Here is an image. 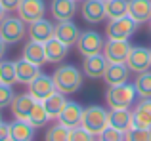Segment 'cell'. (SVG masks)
<instances>
[{
	"label": "cell",
	"mask_w": 151,
	"mask_h": 141,
	"mask_svg": "<svg viewBox=\"0 0 151 141\" xmlns=\"http://www.w3.org/2000/svg\"><path fill=\"white\" fill-rule=\"evenodd\" d=\"M27 86H29V93L37 101H44L46 97H50L54 92H58V90H55V84H54V78L48 76V74H42V73Z\"/></svg>",
	"instance_id": "13"
},
{
	"label": "cell",
	"mask_w": 151,
	"mask_h": 141,
	"mask_svg": "<svg viewBox=\"0 0 151 141\" xmlns=\"http://www.w3.org/2000/svg\"><path fill=\"white\" fill-rule=\"evenodd\" d=\"M55 90L65 95H73L82 88V73L75 65H59L52 74Z\"/></svg>",
	"instance_id": "1"
},
{
	"label": "cell",
	"mask_w": 151,
	"mask_h": 141,
	"mask_svg": "<svg viewBox=\"0 0 151 141\" xmlns=\"http://www.w3.org/2000/svg\"><path fill=\"white\" fill-rule=\"evenodd\" d=\"M126 139L128 141H151V130H145V128H128L126 130Z\"/></svg>",
	"instance_id": "33"
},
{
	"label": "cell",
	"mask_w": 151,
	"mask_h": 141,
	"mask_svg": "<svg viewBox=\"0 0 151 141\" xmlns=\"http://www.w3.org/2000/svg\"><path fill=\"white\" fill-rule=\"evenodd\" d=\"M138 27L140 25L130 15H122V17L117 19H109V23L105 27V34L107 38H113V40H128L138 31Z\"/></svg>",
	"instance_id": "4"
},
{
	"label": "cell",
	"mask_w": 151,
	"mask_h": 141,
	"mask_svg": "<svg viewBox=\"0 0 151 141\" xmlns=\"http://www.w3.org/2000/svg\"><path fill=\"white\" fill-rule=\"evenodd\" d=\"M130 42L128 40H113V38H107L105 44H103V56L109 63H124L126 57L130 52Z\"/></svg>",
	"instance_id": "8"
},
{
	"label": "cell",
	"mask_w": 151,
	"mask_h": 141,
	"mask_svg": "<svg viewBox=\"0 0 151 141\" xmlns=\"http://www.w3.org/2000/svg\"><path fill=\"white\" fill-rule=\"evenodd\" d=\"M78 11L77 0H52L50 2V14L54 21H67L73 19Z\"/></svg>",
	"instance_id": "14"
},
{
	"label": "cell",
	"mask_w": 151,
	"mask_h": 141,
	"mask_svg": "<svg viewBox=\"0 0 151 141\" xmlns=\"http://www.w3.org/2000/svg\"><path fill=\"white\" fill-rule=\"evenodd\" d=\"M128 15L138 23H147L151 19V0H128Z\"/></svg>",
	"instance_id": "22"
},
{
	"label": "cell",
	"mask_w": 151,
	"mask_h": 141,
	"mask_svg": "<svg viewBox=\"0 0 151 141\" xmlns=\"http://www.w3.org/2000/svg\"><path fill=\"white\" fill-rule=\"evenodd\" d=\"M147 25H149V33H151V19H149V21H147Z\"/></svg>",
	"instance_id": "40"
},
{
	"label": "cell",
	"mask_w": 151,
	"mask_h": 141,
	"mask_svg": "<svg viewBox=\"0 0 151 141\" xmlns=\"http://www.w3.org/2000/svg\"><path fill=\"white\" fill-rule=\"evenodd\" d=\"M98 139H101V141H124L126 139V132L117 130V128H113V126H107Z\"/></svg>",
	"instance_id": "35"
},
{
	"label": "cell",
	"mask_w": 151,
	"mask_h": 141,
	"mask_svg": "<svg viewBox=\"0 0 151 141\" xmlns=\"http://www.w3.org/2000/svg\"><path fill=\"white\" fill-rule=\"evenodd\" d=\"M35 97L31 93H21V95H15L14 101L10 105V111L14 115V118H19V120H27L29 118V113L35 105Z\"/></svg>",
	"instance_id": "18"
},
{
	"label": "cell",
	"mask_w": 151,
	"mask_h": 141,
	"mask_svg": "<svg viewBox=\"0 0 151 141\" xmlns=\"http://www.w3.org/2000/svg\"><path fill=\"white\" fill-rule=\"evenodd\" d=\"M132 122V111L130 109H111L109 111V126L126 132Z\"/></svg>",
	"instance_id": "26"
},
{
	"label": "cell",
	"mask_w": 151,
	"mask_h": 141,
	"mask_svg": "<svg viewBox=\"0 0 151 141\" xmlns=\"http://www.w3.org/2000/svg\"><path fill=\"white\" fill-rule=\"evenodd\" d=\"M0 120H2V115H0Z\"/></svg>",
	"instance_id": "41"
},
{
	"label": "cell",
	"mask_w": 151,
	"mask_h": 141,
	"mask_svg": "<svg viewBox=\"0 0 151 141\" xmlns=\"http://www.w3.org/2000/svg\"><path fill=\"white\" fill-rule=\"evenodd\" d=\"M124 63L128 65V69L134 70V73H144V70L151 69V48H145V46H132Z\"/></svg>",
	"instance_id": "7"
},
{
	"label": "cell",
	"mask_w": 151,
	"mask_h": 141,
	"mask_svg": "<svg viewBox=\"0 0 151 141\" xmlns=\"http://www.w3.org/2000/svg\"><path fill=\"white\" fill-rule=\"evenodd\" d=\"M67 95L65 93H59V92H54L50 97H46L42 103H44V107H46V111H48V116H50V120H58L59 118V115H61V111L65 109V105H67Z\"/></svg>",
	"instance_id": "25"
},
{
	"label": "cell",
	"mask_w": 151,
	"mask_h": 141,
	"mask_svg": "<svg viewBox=\"0 0 151 141\" xmlns=\"http://www.w3.org/2000/svg\"><path fill=\"white\" fill-rule=\"evenodd\" d=\"M130 128L151 130V97H140V103L134 105Z\"/></svg>",
	"instance_id": "12"
},
{
	"label": "cell",
	"mask_w": 151,
	"mask_h": 141,
	"mask_svg": "<svg viewBox=\"0 0 151 141\" xmlns=\"http://www.w3.org/2000/svg\"><path fill=\"white\" fill-rule=\"evenodd\" d=\"M31 40H37V42H46L54 36V23L48 21L46 17L38 19L35 23H29V31H27Z\"/></svg>",
	"instance_id": "17"
},
{
	"label": "cell",
	"mask_w": 151,
	"mask_h": 141,
	"mask_svg": "<svg viewBox=\"0 0 151 141\" xmlns=\"http://www.w3.org/2000/svg\"><path fill=\"white\" fill-rule=\"evenodd\" d=\"M77 2H82V0H77Z\"/></svg>",
	"instance_id": "42"
},
{
	"label": "cell",
	"mask_w": 151,
	"mask_h": 141,
	"mask_svg": "<svg viewBox=\"0 0 151 141\" xmlns=\"http://www.w3.org/2000/svg\"><path fill=\"white\" fill-rule=\"evenodd\" d=\"M10 139V122L0 120V141H8Z\"/></svg>",
	"instance_id": "36"
},
{
	"label": "cell",
	"mask_w": 151,
	"mask_h": 141,
	"mask_svg": "<svg viewBox=\"0 0 151 141\" xmlns=\"http://www.w3.org/2000/svg\"><path fill=\"white\" fill-rule=\"evenodd\" d=\"M103 36L96 31H82L78 34V40H77V52L81 53L82 57L86 56H94V53H101L103 52Z\"/></svg>",
	"instance_id": "6"
},
{
	"label": "cell",
	"mask_w": 151,
	"mask_h": 141,
	"mask_svg": "<svg viewBox=\"0 0 151 141\" xmlns=\"http://www.w3.org/2000/svg\"><path fill=\"white\" fill-rule=\"evenodd\" d=\"M81 126L86 128L94 137H100L107 126H109V111L100 107V105H90L82 111V120Z\"/></svg>",
	"instance_id": "3"
},
{
	"label": "cell",
	"mask_w": 151,
	"mask_h": 141,
	"mask_svg": "<svg viewBox=\"0 0 151 141\" xmlns=\"http://www.w3.org/2000/svg\"><path fill=\"white\" fill-rule=\"evenodd\" d=\"M94 139L96 137L82 126H75L69 130V141H94Z\"/></svg>",
	"instance_id": "34"
},
{
	"label": "cell",
	"mask_w": 151,
	"mask_h": 141,
	"mask_svg": "<svg viewBox=\"0 0 151 141\" xmlns=\"http://www.w3.org/2000/svg\"><path fill=\"white\" fill-rule=\"evenodd\" d=\"M81 15L86 23L90 25H98L107 19L105 15V2L103 0H82L81 6Z\"/></svg>",
	"instance_id": "9"
},
{
	"label": "cell",
	"mask_w": 151,
	"mask_h": 141,
	"mask_svg": "<svg viewBox=\"0 0 151 141\" xmlns=\"http://www.w3.org/2000/svg\"><path fill=\"white\" fill-rule=\"evenodd\" d=\"M27 23L21 17H4L0 23V36L6 40V44H17L25 38L27 34Z\"/></svg>",
	"instance_id": "5"
},
{
	"label": "cell",
	"mask_w": 151,
	"mask_h": 141,
	"mask_svg": "<svg viewBox=\"0 0 151 141\" xmlns=\"http://www.w3.org/2000/svg\"><path fill=\"white\" fill-rule=\"evenodd\" d=\"M134 86H136V92L140 97H151V70L147 69L144 73H138Z\"/></svg>",
	"instance_id": "29"
},
{
	"label": "cell",
	"mask_w": 151,
	"mask_h": 141,
	"mask_svg": "<svg viewBox=\"0 0 151 141\" xmlns=\"http://www.w3.org/2000/svg\"><path fill=\"white\" fill-rule=\"evenodd\" d=\"M78 31L77 23H73V19H67V21H58L54 25V36L59 38L61 42H65L67 46H75L78 40Z\"/></svg>",
	"instance_id": "15"
},
{
	"label": "cell",
	"mask_w": 151,
	"mask_h": 141,
	"mask_svg": "<svg viewBox=\"0 0 151 141\" xmlns=\"http://www.w3.org/2000/svg\"><path fill=\"white\" fill-rule=\"evenodd\" d=\"M69 48L71 46H67L65 42H61L59 38L52 36L50 40L44 42V53H46V63H61L63 59L67 57V53H69Z\"/></svg>",
	"instance_id": "16"
},
{
	"label": "cell",
	"mask_w": 151,
	"mask_h": 141,
	"mask_svg": "<svg viewBox=\"0 0 151 141\" xmlns=\"http://www.w3.org/2000/svg\"><path fill=\"white\" fill-rule=\"evenodd\" d=\"M128 74H130V69L126 63H109L105 74H103V80H105L107 86L122 84V82H128Z\"/></svg>",
	"instance_id": "21"
},
{
	"label": "cell",
	"mask_w": 151,
	"mask_h": 141,
	"mask_svg": "<svg viewBox=\"0 0 151 141\" xmlns=\"http://www.w3.org/2000/svg\"><path fill=\"white\" fill-rule=\"evenodd\" d=\"M15 73H17V82L19 84H31L42 70H40L38 65H35V63H31V61H27V59L21 57L19 61H15Z\"/></svg>",
	"instance_id": "24"
},
{
	"label": "cell",
	"mask_w": 151,
	"mask_h": 141,
	"mask_svg": "<svg viewBox=\"0 0 151 141\" xmlns=\"http://www.w3.org/2000/svg\"><path fill=\"white\" fill-rule=\"evenodd\" d=\"M138 92L136 86L122 82V84H115L109 86L105 92V101L109 105V109H130L138 99Z\"/></svg>",
	"instance_id": "2"
},
{
	"label": "cell",
	"mask_w": 151,
	"mask_h": 141,
	"mask_svg": "<svg viewBox=\"0 0 151 141\" xmlns=\"http://www.w3.org/2000/svg\"><path fill=\"white\" fill-rule=\"evenodd\" d=\"M46 139H48V141H67V139H69V128L63 126V124L58 120V124H54V126L48 128V132H46Z\"/></svg>",
	"instance_id": "31"
},
{
	"label": "cell",
	"mask_w": 151,
	"mask_h": 141,
	"mask_svg": "<svg viewBox=\"0 0 151 141\" xmlns=\"http://www.w3.org/2000/svg\"><path fill=\"white\" fill-rule=\"evenodd\" d=\"M10 139L12 141H31L35 139V128L29 120L14 118L10 122Z\"/></svg>",
	"instance_id": "19"
},
{
	"label": "cell",
	"mask_w": 151,
	"mask_h": 141,
	"mask_svg": "<svg viewBox=\"0 0 151 141\" xmlns=\"http://www.w3.org/2000/svg\"><path fill=\"white\" fill-rule=\"evenodd\" d=\"M6 40H4L2 36H0V61H2V57H4V53H6Z\"/></svg>",
	"instance_id": "38"
},
{
	"label": "cell",
	"mask_w": 151,
	"mask_h": 141,
	"mask_svg": "<svg viewBox=\"0 0 151 141\" xmlns=\"http://www.w3.org/2000/svg\"><path fill=\"white\" fill-rule=\"evenodd\" d=\"M0 4L4 6V10L6 11H14L19 8V4H21V0H0Z\"/></svg>",
	"instance_id": "37"
},
{
	"label": "cell",
	"mask_w": 151,
	"mask_h": 141,
	"mask_svg": "<svg viewBox=\"0 0 151 141\" xmlns=\"http://www.w3.org/2000/svg\"><path fill=\"white\" fill-rule=\"evenodd\" d=\"M46 14V2L44 0H21L17 8V15L25 23H35L42 19Z\"/></svg>",
	"instance_id": "10"
},
{
	"label": "cell",
	"mask_w": 151,
	"mask_h": 141,
	"mask_svg": "<svg viewBox=\"0 0 151 141\" xmlns=\"http://www.w3.org/2000/svg\"><path fill=\"white\" fill-rule=\"evenodd\" d=\"M107 65H109V61L105 59L103 53H94V56L84 57L81 69H82V74H84V76L96 80V78H103V74H105V70H107Z\"/></svg>",
	"instance_id": "11"
},
{
	"label": "cell",
	"mask_w": 151,
	"mask_h": 141,
	"mask_svg": "<svg viewBox=\"0 0 151 141\" xmlns=\"http://www.w3.org/2000/svg\"><path fill=\"white\" fill-rule=\"evenodd\" d=\"M27 120L33 124L35 130L44 128L46 124H48L50 116H48V111H46V107H44V103H42V101H35V105H33V109H31L29 118H27Z\"/></svg>",
	"instance_id": "27"
},
{
	"label": "cell",
	"mask_w": 151,
	"mask_h": 141,
	"mask_svg": "<svg viewBox=\"0 0 151 141\" xmlns=\"http://www.w3.org/2000/svg\"><path fill=\"white\" fill-rule=\"evenodd\" d=\"M82 111H84V109H82L77 101H67L65 109L61 111V115H59L58 120L63 124V126H67L71 130V128H75V126H81Z\"/></svg>",
	"instance_id": "20"
},
{
	"label": "cell",
	"mask_w": 151,
	"mask_h": 141,
	"mask_svg": "<svg viewBox=\"0 0 151 141\" xmlns=\"http://www.w3.org/2000/svg\"><path fill=\"white\" fill-rule=\"evenodd\" d=\"M6 14H8V11L4 10V6H2V4H0V23L4 21V17H6Z\"/></svg>",
	"instance_id": "39"
},
{
	"label": "cell",
	"mask_w": 151,
	"mask_h": 141,
	"mask_svg": "<svg viewBox=\"0 0 151 141\" xmlns=\"http://www.w3.org/2000/svg\"><path fill=\"white\" fill-rule=\"evenodd\" d=\"M105 15L107 19L128 15V0H105Z\"/></svg>",
	"instance_id": "28"
},
{
	"label": "cell",
	"mask_w": 151,
	"mask_h": 141,
	"mask_svg": "<svg viewBox=\"0 0 151 141\" xmlns=\"http://www.w3.org/2000/svg\"><path fill=\"white\" fill-rule=\"evenodd\" d=\"M23 59L31 61V63L38 65V67H42V65L46 63V53H44V42H37V40H29L25 46H23V52H21Z\"/></svg>",
	"instance_id": "23"
},
{
	"label": "cell",
	"mask_w": 151,
	"mask_h": 141,
	"mask_svg": "<svg viewBox=\"0 0 151 141\" xmlns=\"http://www.w3.org/2000/svg\"><path fill=\"white\" fill-rule=\"evenodd\" d=\"M0 82L2 84H10V86H14L17 82L15 61H0Z\"/></svg>",
	"instance_id": "30"
},
{
	"label": "cell",
	"mask_w": 151,
	"mask_h": 141,
	"mask_svg": "<svg viewBox=\"0 0 151 141\" xmlns=\"http://www.w3.org/2000/svg\"><path fill=\"white\" fill-rule=\"evenodd\" d=\"M15 93H14V88L10 84H2L0 82V111L6 107H10L12 101H14Z\"/></svg>",
	"instance_id": "32"
},
{
	"label": "cell",
	"mask_w": 151,
	"mask_h": 141,
	"mask_svg": "<svg viewBox=\"0 0 151 141\" xmlns=\"http://www.w3.org/2000/svg\"><path fill=\"white\" fill-rule=\"evenodd\" d=\"M103 2H105V0H103Z\"/></svg>",
	"instance_id": "43"
}]
</instances>
